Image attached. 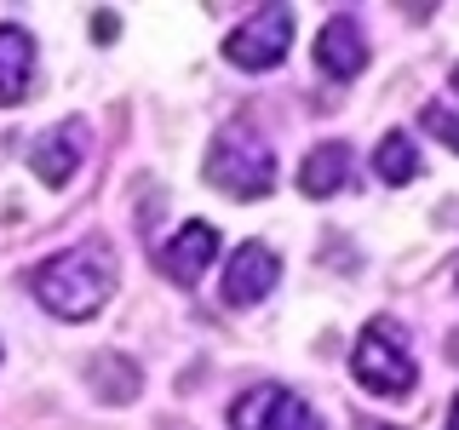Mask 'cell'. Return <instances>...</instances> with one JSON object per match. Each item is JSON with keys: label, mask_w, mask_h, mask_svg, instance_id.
<instances>
[{"label": "cell", "mask_w": 459, "mask_h": 430, "mask_svg": "<svg viewBox=\"0 0 459 430\" xmlns=\"http://www.w3.org/2000/svg\"><path fill=\"white\" fill-rule=\"evenodd\" d=\"M115 281H121V258H115V241H104V236L81 241V247H64V253L40 258V264L29 270L35 298L52 315H64V322H86V315H98L109 305Z\"/></svg>", "instance_id": "1"}, {"label": "cell", "mask_w": 459, "mask_h": 430, "mask_svg": "<svg viewBox=\"0 0 459 430\" xmlns=\"http://www.w3.org/2000/svg\"><path fill=\"white\" fill-rule=\"evenodd\" d=\"M351 373H356V384H362L368 396H408L413 379H420L408 333H402L396 322H385V315L368 322L362 339H356V350H351Z\"/></svg>", "instance_id": "2"}, {"label": "cell", "mask_w": 459, "mask_h": 430, "mask_svg": "<svg viewBox=\"0 0 459 430\" xmlns=\"http://www.w3.org/2000/svg\"><path fill=\"white\" fill-rule=\"evenodd\" d=\"M207 178L236 201L270 195V184H276V155H270V143H258L253 133L224 126V133L212 138V150H207Z\"/></svg>", "instance_id": "3"}, {"label": "cell", "mask_w": 459, "mask_h": 430, "mask_svg": "<svg viewBox=\"0 0 459 430\" xmlns=\"http://www.w3.org/2000/svg\"><path fill=\"white\" fill-rule=\"evenodd\" d=\"M287 47H293V6H264L241 29H230L224 57L236 69H276L287 57Z\"/></svg>", "instance_id": "4"}, {"label": "cell", "mask_w": 459, "mask_h": 430, "mask_svg": "<svg viewBox=\"0 0 459 430\" xmlns=\"http://www.w3.org/2000/svg\"><path fill=\"white\" fill-rule=\"evenodd\" d=\"M230 430H322V419L287 384H253L230 408Z\"/></svg>", "instance_id": "5"}, {"label": "cell", "mask_w": 459, "mask_h": 430, "mask_svg": "<svg viewBox=\"0 0 459 430\" xmlns=\"http://www.w3.org/2000/svg\"><path fill=\"white\" fill-rule=\"evenodd\" d=\"M212 253H219V229L201 224V219H190V224L178 229V236H167V247L155 253V264H161V276H167V281L195 287V281H201V270L212 264Z\"/></svg>", "instance_id": "6"}, {"label": "cell", "mask_w": 459, "mask_h": 430, "mask_svg": "<svg viewBox=\"0 0 459 430\" xmlns=\"http://www.w3.org/2000/svg\"><path fill=\"white\" fill-rule=\"evenodd\" d=\"M281 276V258L264 247V241H247V247H236V258H230L224 270V305H258V298L276 287Z\"/></svg>", "instance_id": "7"}, {"label": "cell", "mask_w": 459, "mask_h": 430, "mask_svg": "<svg viewBox=\"0 0 459 430\" xmlns=\"http://www.w3.org/2000/svg\"><path fill=\"white\" fill-rule=\"evenodd\" d=\"M81 150H86V126H81V121H64V126H52L47 138L29 143V172H35L47 190H57V184L75 178Z\"/></svg>", "instance_id": "8"}, {"label": "cell", "mask_w": 459, "mask_h": 430, "mask_svg": "<svg viewBox=\"0 0 459 430\" xmlns=\"http://www.w3.org/2000/svg\"><path fill=\"white\" fill-rule=\"evenodd\" d=\"M316 64H322V75H333V81L362 75V69H368V35H362V23L327 18L322 35H316Z\"/></svg>", "instance_id": "9"}, {"label": "cell", "mask_w": 459, "mask_h": 430, "mask_svg": "<svg viewBox=\"0 0 459 430\" xmlns=\"http://www.w3.org/2000/svg\"><path fill=\"white\" fill-rule=\"evenodd\" d=\"M351 178H356V155H351V143H339V138L316 143L305 161H299V190L310 201H327V195L351 190Z\"/></svg>", "instance_id": "10"}, {"label": "cell", "mask_w": 459, "mask_h": 430, "mask_svg": "<svg viewBox=\"0 0 459 430\" xmlns=\"http://www.w3.org/2000/svg\"><path fill=\"white\" fill-rule=\"evenodd\" d=\"M35 75V40L18 23H0V104H18Z\"/></svg>", "instance_id": "11"}, {"label": "cell", "mask_w": 459, "mask_h": 430, "mask_svg": "<svg viewBox=\"0 0 459 430\" xmlns=\"http://www.w3.org/2000/svg\"><path fill=\"white\" fill-rule=\"evenodd\" d=\"M373 172H379L385 184H396V190H402V184L420 178V150H413L402 133H385L379 150H373Z\"/></svg>", "instance_id": "12"}, {"label": "cell", "mask_w": 459, "mask_h": 430, "mask_svg": "<svg viewBox=\"0 0 459 430\" xmlns=\"http://www.w3.org/2000/svg\"><path fill=\"white\" fill-rule=\"evenodd\" d=\"M420 121H425V133H430V138H442V143H448V150L459 155V115H454V109H442V104H425V115H420Z\"/></svg>", "instance_id": "13"}, {"label": "cell", "mask_w": 459, "mask_h": 430, "mask_svg": "<svg viewBox=\"0 0 459 430\" xmlns=\"http://www.w3.org/2000/svg\"><path fill=\"white\" fill-rule=\"evenodd\" d=\"M448 430H459V396H454V408H448Z\"/></svg>", "instance_id": "14"}, {"label": "cell", "mask_w": 459, "mask_h": 430, "mask_svg": "<svg viewBox=\"0 0 459 430\" xmlns=\"http://www.w3.org/2000/svg\"><path fill=\"white\" fill-rule=\"evenodd\" d=\"M448 350H454V362H459V333H454V344H448Z\"/></svg>", "instance_id": "15"}, {"label": "cell", "mask_w": 459, "mask_h": 430, "mask_svg": "<svg viewBox=\"0 0 459 430\" xmlns=\"http://www.w3.org/2000/svg\"><path fill=\"white\" fill-rule=\"evenodd\" d=\"M454 92H459V69H454Z\"/></svg>", "instance_id": "16"}, {"label": "cell", "mask_w": 459, "mask_h": 430, "mask_svg": "<svg viewBox=\"0 0 459 430\" xmlns=\"http://www.w3.org/2000/svg\"><path fill=\"white\" fill-rule=\"evenodd\" d=\"M379 430H391V425H379Z\"/></svg>", "instance_id": "17"}]
</instances>
